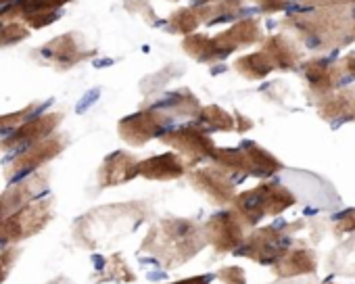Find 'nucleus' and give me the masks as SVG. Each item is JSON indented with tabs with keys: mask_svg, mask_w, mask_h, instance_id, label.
<instances>
[{
	"mask_svg": "<svg viewBox=\"0 0 355 284\" xmlns=\"http://www.w3.org/2000/svg\"><path fill=\"white\" fill-rule=\"evenodd\" d=\"M334 232L336 234H347V232H355V207L347 209L343 213L336 215L334 220Z\"/></svg>",
	"mask_w": 355,
	"mask_h": 284,
	"instance_id": "nucleus-27",
	"label": "nucleus"
},
{
	"mask_svg": "<svg viewBox=\"0 0 355 284\" xmlns=\"http://www.w3.org/2000/svg\"><path fill=\"white\" fill-rule=\"evenodd\" d=\"M207 3H216V0H197V5H207Z\"/></svg>",
	"mask_w": 355,
	"mask_h": 284,
	"instance_id": "nucleus-33",
	"label": "nucleus"
},
{
	"mask_svg": "<svg viewBox=\"0 0 355 284\" xmlns=\"http://www.w3.org/2000/svg\"><path fill=\"white\" fill-rule=\"evenodd\" d=\"M211 280H214V274H203V276H191L184 280H175L171 284H211Z\"/></svg>",
	"mask_w": 355,
	"mask_h": 284,
	"instance_id": "nucleus-31",
	"label": "nucleus"
},
{
	"mask_svg": "<svg viewBox=\"0 0 355 284\" xmlns=\"http://www.w3.org/2000/svg\"><path fill=\"white\" fill-rule=\"evenodd\" d=\"M234 119H236V132H239V134H245L247 130L253 127V121H251L249 117L241 115V113H234Z\"/></svg>",
	"mask_w": 355,
	"mask_h": 284,
	"instance_id": "nucleus-32",
	"label": "nucleus"
},
{
	"mask_svg": "<svg viewBox=\"0 0 355 284\" xmlns=\"http://www.w3.org/2000/svg\"><path fill=\"white\" fill-rule=\"evenodd\" d=\"M220 282L224 284H247V274L239 265H226L218 272Z\"/></svg>",
	"mask_w": 355,
	"mask_h": 284,
	"instance_id": "nucleus-26",
	"label": "nucleus"
},
{
	"mask_svg": "<svg viewBox=\"0 0 355 284\" xmlns=\"http://www.w3.org/2000/svg\"><path fill=\"white\" fill-rule=\"evenodd\" d=\"M353 40H355V24H353Z\"/></svg>",
	"mask_w": 355,
	"mask_h": 284,
	"instance_id": "nucleus-34",
	"label": "nucleus"
},
{
	"mask_svg": "<svg viewBox=\"0 0 355 284\" xmlns=\"http://www.w3.org/2000/svg\"><path fill=\"white\" fill-rule=\"evenodd\" d=\"M205 236L218 253H232L245 242V222L236 211H222L205 222Z\"/></svg>",
	"mask_w": 355,
	"mask_h": 284,
	"instance_id": "nucleus-8",
	"label": "nucleus"
},
{
	"mask_svg": "<svg viewBox=\"0 0 355 284\" xmlns=\"http://www.w3.org/2000/svg\"><path fill=\"white\" fill-rule=\"evenodd\" d=\"M134 3H136V7H134L132 3L128 5V9H130L132 13H136V15L144 17L148 24H157V21H155V19H157V17H155V11H153V9H150L146 3H144V0H134Z\"/></svg>",
	"mask_w": 355,
	"mask_h": 284,
	"instance_id": "nucleus-30",
	"label": "nucleus"
},
{
	"mask_svg": "<svg viewBox=\"0 0 355 284\" xmlns=\"http://www.w3.org/2000/svg\"><path fill=\"white\" fill-rule=\"evenodd\" d=\"M207 242L201 224L184 218H165L148 230L140 251L153 255L165 269H175L203 251Z\"/></svg>",
	"mask_w": 355,
	"mask_h": 284,
	"instance_id": "nucleus-1",
	"label": "nucleus"
},
{
	"mask_svg": "<svg viewBox=\"0 0 355 284\" xmlns=\"http://www.w3.org/2000/svg\"><path fill=\"white\" fill-rule=\"evenodd\" d=\"M255 3L263 13H270V15L280 13L288 7V0H255Z\"/></svg>",
	"mask_w": 355,
	"mask_h": 284,
	"instance_id": "nucleus-29",
	"label": "nucleus"
},
{
	"mask_svg": "<svg viewBox=\"0 0 355 284\" xmlns=\"http://www.w3.org/2000/svg\"><path fill=\"white\" fill-rule=\"evenodd\" d=\"M201 26V17L197 15L195 7H182V9H175L171 15H169V21H167V30L171 34H180V36H191L195 34V30Z\"/></svg>",
	"mask_w": 355,
	"mask_h": 284,
	"instance_id": "nucleus-24",
	"label": "nucleus"
},
{
	"mask_svg": "<svg viewBox=\"0 0 355 284\" xmlns=\"http://www.w3.org/2000/svg\"><path fill=\"white\" fill-rule=\"evenodd\" d=\"M211 159L216 161V168L228 176L270 178L284 168L278 157L251 140H245L239 149H218Z\"/></svg>",
	"mask_w": 355,
	"mask_h": 284,
	"instance_id": "nucleus-4",
	"label": "nucleus"
},
{
	"mask_svg": "<svg viewBox=\"0 0 355 284\" xmlns=\"http://www.w3.org/2000/svg\"><path fill=\"white\" fill-rule=\"evenodd\" d=\"M109 274L103 276V280H115V282H134L136 276L130 272V267L125 265L123 257L121 255H113L109 259Z\"/></svg>",
	"mask_w": 355,
	"mask_h": 284,
	"instance_id": "nucleus-25",
	"label": "nucleus"
},
{
	"mask_svg": "<svg viewBox=\"0 0 355 284\" xmlns=\"http://www.w3.org/2000/svg\"><path fill=\"white\" fill-rule=\"evenodd\" d=\"M199 123L209 127V130H216V132H234L236 130V119L234 115H230L228 111H224L222 107L218 105H207L201 109L199 113Z\"/></svg>",
	"mask_w": 355,
	"mask_h": 284,
	"instance_id": "nucleus-23",
	"label": "nucleus"
},
{
	"mask_svg": "<svg viewBox=\"0 0 355 284\" xmlns=\"http://www.w3.org/2000/svg\"><path fill=\"white\" fill-rule=\"evenodd\" d=\"M67 0H21L13 13H21L30 19H44V24L55 21V11L63 7Z\"/></svg>",
	"mask_w": 355,
	"mask_h": 284,
	"instance_id": "nucleus-22",
	"label": "nucleus"
},
{
	"mask_svg": "<svg viewBox=\"0 0 355 284\" xmlns=\"http://www.w3.org/2000/svg\"><path fill=\"white\" fill-rule=\"evenodd\" d=\"M159 140L169 149L178 151V155H182V159H187L189 168L197 166L205 159H211L214 153L218 151L214 138L203 130V125H197V123L167 130L165 134L159 136Z\"/></svg>",
	"mask_w": 355,
	"mask_h": 284,
	"instance_id": "nucleus-6",
	"label": "nucleus"
},
{
	"mask_svg": "<svg viewBox=\"0 0 355 284\" xmlns=\"http://www.w3.org/2000/svg\"><path fill=\"white\" fill-rule=\"evenodd\" d=\"M187 170L189 166L184 163L182 155H178V153L155 155L138 163V174L146 180H157V182L178 180L187 174Z\"/></svg>",
	"mask_w": 355,
	"mask_h": 284,
	"instance_id": "nucleus-12",
	"label": "nucleus"
},
{
	"mask_svg": "<svg viewBox=\"0 0 355 284\" xmlns=\"http://www.w3.org/2000/svg\"><path fill=\"white\" fill-rule=\"evenodd\" d=\"M353 11L351 9H309L286 17L284 28L291 30L307 48L334 51L353 40Z\"/></svg>",
	"mask_w": 355,
	"mask_h": 284,
	"instance_id": "nucleus-2",
	"label": "nucleus"
},
{
	"mask_svg": "<svg viewBox=\"0 0 355 284\" xmlns=\"http://www.w3.org/2000/svg\"><path fill=\"white\" fill-rule=\"evenodd\" d=\"M155 107L163 109L171 117H199V113L203 109L201 103H199V98L189 88H180V90H175V92H169Z\"/></svg>",
	"mask_w": 355,
	"mask_h": 284,
	"instance_id": "nucleus-19",
	"label": "nucleus"
},
{
	"mask_svg": "<svg viewBox=\"0 0 355 284\" xmlns=\"http://www.w3.org/2000/svg\"><path fill=\"white\" fill-rule=\"evenodd\" d=\"M195 11L201 17V24H224L241 15L243 3L241 0H216L207 5H195Z\"/></svg>",
	"mask_w": 355,
	"mask_h": 284,
	"instance_id": "nucleus-20",
	"label": "nucleus"
},
{
	"mask_svg": "<svg viewBox=\"0 0 355 284\" xmlns=\"http://www.w3.org/2000/svg\"><path fill=\"white\" fill-rule=\"evenodd\" d=\"M171 3H178V0H171Z\"/></svg>",
	"mask_w": 355,
	"mask_h": 284,
	"instance_id": "nucleus-35",
	"label": "nucleus"
},
{
	"mask_svg": "<svg viewBox=\"0 0 355 284\" xmlns=\"http://www.w3.org/2000/svg\"><path fill=\"white\" fill-rule=\"evenodd\" d=\"M189 180L193 188L209 199L211 205H228L236 197L234 180L220 168H201L189 172Z\"/></svg>",
	"mask_w": 355,
	"mask_h": 284,
	"instance_id": "nucleus-9",
	"label": "nucleus"
},
{
	"mask_svg": "<svg viewBox=\"0 0 355 284\" xmlns=\"http://www.w3.org/2000/svg\"><path fill=\"white\" fill-rule=\"evenodd\" d=\"M266 57L270 59V63L274 65L276 71H293L299 67L301 63V51L299 46L282 36V34H276V36H270L266 42H263V48Z\"/></svg>",
	"mask_w": 355,
	"mask_h": 284,
	"instance_id": "nucleus-16",
	"label": "nucleus"
},
{
	"mask_svg": "<svg viewBox=\"0 0 355 284\" xmlns=\"http://www.w3.org/2000/svg\"><path fill=\"white\" fill-rule=\"evenodd\" d=\"M318 269V257L311 249H288L274 265L272 272L278 278H295L303 274H313Z\"/></svg>",
	"mask_w": 355,
	"mask_h": 284,
	"instance_id": "nucleus-17",
	"label": "nucleus"
},
{
	"mask_svg": "<svg viewBox=\"0 0 355 284\" xmlns=\"http://www.w3.org/2000/svg\"><path fill=\"white\" fill-rule=\"evenodd\" d=\"M301 71H303V78L309 86V92L315 94V98L326 96V94H330V92H334L347 84L338 61L330 63L324 57L307 59L305 63H301Z\"/></svg>",
	"mask_w": 355,
	"mask_h": 284,
	"instance_id": "nucleus-10",
	"label": "nucleus"
},
{
	"mask_svg": "<svg viewBox=\"0 0 355 284\" xmlns=\"http://www.w3.org/2000/svg\"><path fill=\"white\" fill-rule=\"evenodd\" d=\"M318 113L324 121H355V92L338 88L318 98Z\"/></svg>",
	"mask_w": 355,
	"mask_h": 284,
	"instance_id": "nucleus-13",
	"label": "nucleus"
},
{
	"mask_svg": "<svg viewBox=\"0 0 355 284\" xmlns=\"http://www.w3.org/2000/svg\"><path fill=\"white\" fill-rule=\"evenodd\" d=\"M42 53L55 65H59L63 69H67V67H71V65H76V63H80V61H84L86 57L92 55L90 51H86L82 46V40L78 38V34H65V36L53 40L51 44H46L42 48Z\"/></svg>",
	"mask_w": 355,
	"mask_h": 284,
	"instance_id": "nucleus-15",
	"label": "nucleus"
},
{
	"mask_svg": "<svg viewBox=\"0 0 355 284\" xmlns=\"http://www.w3.org/2000/svg\"><path fill=\"white\" fill-rule=\"evenodd\" d=\"M182 48L184 53L199 61V63H218V61H224V53L216 40V36H205V34H191V36H184L182 40Z\"/></svg>",
	"mask_w": 355,
	"mask_h": 284,
	"instance_id": "nucleus-18",
	"label": "nucleus"
},
{
	"mask_svg": "<svg viewBox=\"0 0 355 284\" xmlns=\"http://www.w3.org/2000/svg\"><path fill=\"white\" fill-rule=\"evenodd\" d=\"M297 203L295 195L276 182H263L251 190H245L234 197L232 207L236 215L245 222V226H257L263 218H276L291 209Z\"/></svg>",
	"mask_w": 355,
	"mask_h": 284,
	"instance_id": "nucleus-3",
	"label": "nucleus"
},
{
	"mask_svg": "<svg viewBox=\"0 0 355 284\" xmlns=\"http://www.w3.org/2000/svg\"><path fill=\"white\" fill-rule=\"evenodd\" d=\"M171 119L173 117L169 113H165L163 109L150 107V109H142L134 115L123 117L119 121L117 130H119L121 140H125L130 147H142L148 140L165 134Z\"/></svg>",
	"mask_w": 355,
	"mask_h": 284,
	"instance_id": "nucleus-7",
	"label": "nucleus"
},
{
	"mask_svg": "<svg viewBox=\"0 0 355 284\" xmlns=\"http://www.w3.org/2000/svg\"><path fill=\"white\" fill-rule=\"evenodd\" d=\"M138 159L130 153H113L111 157L105 159L103 168H101V186L109 188V186H117L123 182H130L132 178L140 176L138 174Z\"/></svg>",
	"mask_w": 355,
	"mask_h": 284,
	"instance_id": "nucleus-14",
	"label": "nucleus"
},
{
	"mask_svg": "<svg viewBox=\"0 0 355 284\" xmlns=\"http://www.w3.org/2000/svg\"><path fill=\"white\" fill-rule=\"evenodd\" d=\"M297 228H299V224H293L284 230L274 228V226L257 228L249 234V238H245V242L236 249L234 255L247 257L261 265H274L288 251L291 232H295Z\"/></svg>",
	"mask_w": 355,
	"mask_h": 284,
	"instance_id": "nucleus-5",
	"label": "nucleus"
},
{
	"mask_svg": "<svg viewBox=\"0 0 355 284\" xmlns=\"http://www.w3.org/2000/svg\"><path fill=\"white\" fill-rule=\"evenodd\" d=\"M301 3L309 9H328V7H338V9H355V0H301Z\"/></svg>",
	"mask_w": 355,
	"mask_h": 284,
	"instance_id": "nucleus-28",
	"label": "nucleus"
},
{
	"mask_svg": "<svg viewBox=\"0 0 355 284\" xmlns=\"http://www.w3.org/2000/svg\"><path fill=\"white\" fill-rule=\"evenodd\" d=\"M234 69H236V73H241L249 82H259V80L268 78L272 71H276L263 51L239 57L234 61Z\"/></svg>",
	"mask_w": 355,
	"mask_h": 284,
	"instance_id": "nucleus-21",
	"label": "nucleus"
},
{
	"mask_svg": "<svg viewBox=\"0 0 355 284\" xmlns=\"http://www.w3.org/2000/svg\"><path fill=\"white\" fill-rule=\"evenodd\" d=\"M224 57H230L232 53L247 48L251 44H257L263 40V32H261V24L253 17H245L241 21H236L230 30L222 32L216 36Z\"/></svg>",
	"mask_w": 355,
	"mask_h": 284,
	"instance_id": "nucleus-11",
	"label": "nucleus"
}]
</instances>
